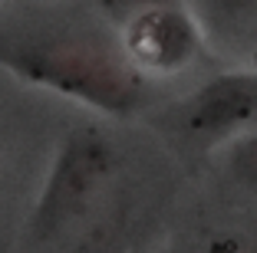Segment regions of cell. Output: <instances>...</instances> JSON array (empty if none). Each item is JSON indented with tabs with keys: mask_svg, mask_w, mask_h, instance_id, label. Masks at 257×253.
<instances>
[{
	"mask_svg": "<svg viewBox=\"0 0 257 253\" xmlns=\"http://www.w3.org/2000/svg\"><path fill=\"white\" fill-rule=\"evenodd\" d=\"M0 69L112 119H128L145 105V73L132 66L122 40L86 27L7 33L0 37Z\"/></svg>",
	"mask_w": 257,
	"mask_h": 253,
	"instance_id": "obj_1",
	"label": "cell"
},
{
	"mask_svg": "<svg viewBox=\"0 0 257 253\" xmlns=\"http://www.w3.org/2000/svg\"><path fill=\"white\" fill-rule=\"evenodd\" d=\"M115 171H119V151L102 128L79 125L63 135L30 214V233L37 237V243L53 240L79 217H86V210L106 191Z\"/></svg>",
	"mask_w": 257,
	"mask_h": 253,
	"instance_id": "obj_2",
	"label": "cell"
},
{
	"mask_svg": "<svg viewBox=\"0 0 257 253\" xmlns=\"http://www.w3.org/2000/svg\"><path fill=\"white\" fill-rule=\"evenodd\" d=\"M178 132L198 145H227L257 125V73H224L175 105Z\"/></svg>",
	"mask_w": 257,
	"mask_h": 253,
	"instance_id": "obj_3",
	"label": "cell"
},
{
	"mask_svg": "<svg viewBox=\"0 0 257 253\" xmlns=\"http://www.w3.org/2000/svg\"><path fill=\"white\" fill-rule=\"evenodd\" d=\"M122 50L145 76H168L185 69L198 53V27L178 4H155L125 17Z\"/></svg>",
	"mask_w": 257,
	"mask_h": 253,
	"instance_id": "obj_4",
	"label": "cell"
},
{
	"mask_svg": "<svg viewBox=\"0 0 257 253\" xmlns=\"http://www.w3.org/2000/svg\"><path fill=\"white\" fill-rule=\"evenodd\" d=\"M224 168L241 187L257 194V125L224 145Z\"/></svg>",
	"mask_w": 257,
	"mask_h": 253,
	"instance_id": "obj_5",
	"label": "cell"
},
{
	"mask_svg": "<svg viewBox=\"0 0 257 253\" xmlns=\"http://www.w3.org/2000/svg\"><path fill=\"white\" fill-rule=\"evenodd\" d=\"M188 253H257V227H224L191 243Z\"/></svg>",
	"mask_w": 257,
	"mask_h": 253,
	"instance_id": "obj_6",
	"label": "cell"
},
{
	"mask_svg": "<svg viewBox=\"0 0 257 253\" xmlns=\"http://www.w3.org/2000/svg\"><path fill=\"white\" fill-rule=\"evenodd\" d=\"M201 4L221 20H241L257 10V0H201Z\"/></svg>",
	"mask_w": 257,
	"mask_h": 253,
	"instance_id": "obj_7",
	"label": "cell"
},
{
	"mask_svg": "<svg viewBox=\"0 0 257 253\" xmlns=\"http://www.w3.org/2000/svg\"><path fill=\"white\" fill-rule=\"evenodd\" d=\"M109 7H125V14L132 17V14H139V10H145V7H155V4H178V0H106Z\"/></svg>",
	"mask_w": 257,
	"mask_h": 253,
	"instance_id": "obj_8",
	"label": "cell"
},
{
	"mask_svg": "<svg viewBox=\"0 0 257 253\" xmlns=\"http://www.w3.org/2000/svg\"><path fill=\"white\" fill-rule=\"evenodd\" d=\"M0 4H4V0H0Z\"/></svg>",
	"mask_w": 257,
	"mask_h": 253,
	"instance_id": "obj_9",
	"label": "cell"
}]
</instances>
